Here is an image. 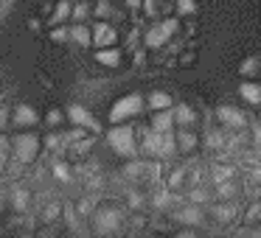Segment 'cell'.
<instances>
[{"label":"cell","instance_id":"cell-1","mask_svg":"<svg viewBox=\"0 0 261 238\" xmlns=\"http://www.w3.org/2000/svg\"><path fill=\"white\" fill-rule=\"evenodd\" d=\"M124 230V210L115 204H96L90 216V232L98 238H115Z\"/></svg>","mask_w":261,"mask_h":238},{"label":"cell","instance_id":"cell-2","mask_svg":"<svg viewBox=\"0 0 261 238\" xmlns=\"http://www.w3.org/2000/svg\"><path fill=\"white\" fill-rule=\"evenodd\" d=\"M9 140H12L9 154H14V163H20V165L34 163L37 154H40V148H42L40 135H34V132H20V135L9 137Z\"/></svg>","mask_w":261,"mask_h":238},{"label":"cell","instance_id":"cell-3","mask_svg":"<svg viewBox=\"0 0 261 238\" xmlns=\"http://www.w3.org/2000/svg\"><path fill=\"white\" fill-rule=\"evenodd\" d=\"M107 143L113 146L115 154H121V157H129V160L138 157L135 132H132L129 126H113V129L107 132Z\"/></svg>","mask_w":261,"mask_h":238},{"label":"cell","instance_id":"cell-4","mask_svg":"<svg viewBox=\"0 0 261 238\" xmlns=\"http://www.w3.org/2000/svg\"><path fill=\"white\" fill-rule=\"evenodd\" d=\"M141 109H143V98L138 96V93H132V96L118 98V101L113 104V109H110V121H113V124H121V121L138 115Z\"/></svg>","mask_w":261,"mask_h":238},{"label":"cell","instance_id":"cell-5","mask_svg":"<svg viewBox=\"0 0 261 238\" xmlns=\"http://www.w3.org/2000/svg\"><path fill=\"white\" fill-rule=\"evenodd\" d=\"M171 219L177 224H186V230H194V227L205 224V207H197V204H180V207H171Z\"/></svg>","mask_w":261,"mask_h":238},{"label":"cell","instance_id":"cell-6","mask_svg":"<svg viewBox=\"0 0 261 238\" xmlns=\"http://www.w3.org/2000/svg\"><path fill=\"white\" fill-rule=\"evenodd\" d=\"M177 31V20H163V23L152 25V28L146 31V45L149 48H160L166 45V42L171 40V34Z\"/></svg>","mask_w":261,"mask_h":238},{"label":"cell","instance_id":"cell-7","mask_svg":"<svg viewBox=\"0 0 261 238\" xmlns=\"http://www.w3.org/2000/svg\"><path fill=\"white\" fill-rule=\"evenodd\" d=\"M90 45H96V48H113L115 45V28L110 23H96L90 28Z\"/></svg>","mask_w":261,"mask_h":238},{"label":"cell","instance_id":"cell-8","mask_svg":"<svg viewBox=\"0 0 261 238\" xmlns=\"http://www.w3.org/2000/svg\"><path fill=\"white\" fill-rule=\"evenodd\" d=\"M216 118H219V124H225L227 129H239V132H242L244 126H247L244 112H242V109H236V107H219V109H216Z\"/></svg>","mask_w":261,"mask_h":238},{"label":"cell","instance_id":"cell-9","mask_svg":"<svg viewBox=\"0 0 261 238\" xmlns=\"http://www.w3.org/2000/svg\"><path fill=\"white\" fill-rule=\"evenodd\" d=\"M9 121H14L17 126H34L37 121H40V115H37V109L29 107V104H17L14 109H9Z\"/></svg>","mask_w":261,"mask_h":238},{"label":"cell","instance_id":"cell-10","mask_svg":"<svg viewBox=\"0 0 261 238\" xmlns=\"http://www.w3.org/2000/svg\"><path fill=\"white\" fill-rule=\"evenodd\" d=\"M9 204H12L14 213H29V207H31V193L25 191L23 185L12 188V191H9Z\"/></svg>","mask_w":261,"mask_h":238},{"label":"cell","instance_id":"cell-11","mask_svg":"<svg viewBox=\"0 0 261 238\" xmlns=\"http://www.w3.org/2000/svg\"><path fill=\"white\" fill-rule=\"evenodd\" d=\"M68 118L73 121L76 126H82V129H85V126H90V129H98V121L93 118V115H90V109H87V107H82V104H73V107L68 109Z\"/></svg>","mask_w":261,"mask_h":238},{"label":"cell","instance_id":"cell-12","mask_svg":"<svg viewBox=\"0 0 261 238\" xmlns=\"http://www.w3.org/2000/svg\"><path fill=\"white\" fill-rule=\"evenodd\" d=\"M171 118H174V126H180V129H191V124H197V112L188 104L171 107Z\"/></svg>","mask_w":261,"mask_h":238},{"label":"cell","instance_id":"cell-13","mask_svg":"<svg viewBox=\"0 0 261 238\" xmlns=\"http://www.w3.org/2000/svg\"><path fill=\"white\" fill-rule=\"evenodd\" d=\"M174 202H180V199H174V193L166 191V188H163V191H158V193H152V199H149V204H152V207L158 210V213H166V210L171 213Z\"/></svg>","mask_w":261,"mask_h":238},{"label":"cell","instance_id":"cell-14","mask_svg":"<svg viewBox=\"0 0 261 238\" xmlns=\"http://www.w3.org/2000/svg\"><path fill=\"white\" fill-rule=\"evenodd\" d=\"M239 96H242L247 104H253V107H255V104L261 101V84L255 79H244L242 84H239Z\"/></svg>","mask_w":261,"mask_h":238},{"label":"cell","instance_id":"cell-15","mask_svg":"<svg viewBox=\"0 0 261 238\" xmlns=\"http://www.w3.org/2000/svg\"><path fill=\"white\" fill-rule=\"evenodd\" d=\"M174 154H177L174 132H163V135H160V146H158V154H154V160H171Z\"/></svg>","mask_w":261,"mask_h":238},{"label":"cell","instance_id":"cell-16","mask_svg":"<svg viewBox=\"0 0 261 238\" xmlns=\"http://www.w3.org/2000/svg\"><path fill=\"white\" fill-rule=\"evenodd\" d=\"M174 143H177V152L188 154V152L197 148V135H194L191 129H177L174 132Z\"/></svg>","mask_w":261,"mask_h":238},{"label":"cell","instance_id":"cell-17","mask_svg":"<svg viewBox=\"0 0 261 238\" xmlns=\"http://www.w3.org/2000/svg\"><path fill=\"white\" fill-rule=\"evenodd\" d=\"M152 132H174V118H171V109H163V112L152 115V124H149Z\"/></svg>","mask_w":261,"mask_h":238},{"label":"cell","instance_id":"cell-18","mask_svg":"<svg viewBox=\"0 0 261 238\" xmlns=\"http://www.w3.org/2000/svg\"><path fill=\"white\" fill-rule=\"evenodd\" d=\"M146 104H149V109H154V112H163V109H171V107H174V101H171V96H169V93H163V90H154V93H149Z\"/></svg>","mask_w":261,"mask_h":238},{"label":"cell","instance_id":"cell-19","mask_svg":"<svg viewBox=\"0 0 261 238\" xmlns=\"http://www.w3.org/2000/svg\"><path fill=\"white\" fill-rule=\"evenodd\" d=\"M68 42H73V45H90V28H87L85 23H73L68 28Z\"/></svg>","mask_w":261,"mask_h":238},{"label":"cell","instance_id":"cell-20","mask_svg":"<svg viewBox=\"0 0 261 238\" xmlns=\"http://www.w3.org/2000/svg\"><path fill=\"white\" fill-rule=\"evenodd\" d=\"M96 62L98 65H107V68H115V65H121V51H118V48H98V51H96Z\"/></svg>","mask_w":261,"mask_h":238},{"label":"cell","instance_id":"cell-21","mask_svg":"<svg viewBox=\"0 0 261 238\" xmlns=\"http://www.w3.org/2000/svg\"><path fill=\"white\" fill-rule=\"evenodd\" d=\"M40 219H42V224H51L54 227L59 219H62V202H48L45 207H42Z\"/></svg>","mask_w":261,"mask_h":238},{"label":"cell","instance_id":"cell-22","mask_svg":"<svg viewBox=\"0 0 261 238\" xmlns=\"http://www.w3.org/2000/svg\"><path fill=\"white\" fill-rule=\"evenodd\" d=\"M96 204H98L96 196H82L79 202L73 204V210H76V216H82V219H90L93 210H96Z\"/></svg>","mask_w":261,"mask_h":238},{"label":"cell","instance_id":"cell-23","mask_svg":"<svg viewBox=\"0 0 261 238\" xmlns=\"http://www.w3.org/2000/svg\"><path fill=\"white\" fill-rule=\"evenodd\" d=\"M208 199H211L208 188H205V185H197V188H191V191H188V199H186V202H188V204H197V207H205V204H208Z\"/></svg>","mask_w":261,"mask_h":238},{"label":"cell","instance_id":"cell-24","mask_svg":"<svg viewBox=\"0 0 261 238\" xmlns=\"http://www.w3.org/2000/svg\"><path fill=\"white\" fill-rule=\"evenodd\" d=\"M233 216H236V207H233L230 202H216V207H214V219L216 221L227 224V221H233Z\"/></svg>","mask_w":261,"mask_h":238},{"label":"cell","instance_id":"cell-25","mask_svg":"<svg viewBox=\"0 0 261 238\" xmlns=\"http://www.w3.org/2000/svg\"><path fill=\"white\" fill-rule=\"evenodd\" d=\"M68 20H70V0H59L57 9H54V14H51V23L62 25V23H68Z\"/></svg>","mask_w":261,"mask_h":238},{"label":"cell","instance_id":"cell-26","mask_svg":"<svg viewBox=\"0 0 261 238\" xmlns=\"http://www.w3.org/2000/svg\"><path fill=\"white\" fill-rule=\"evenodd\" d=\"M258 68H261V59L250 56V59H244V62L239 65V76H244V79H255V76H258Z\"/></svg>","mask_w":261,"mask_h":238},{"label":"cell","instance_id":"cell-27","mask_svg":"<svg viewBox=\"0 0 261 238\" xmlns=\"http://www.w3.org/2000/svg\"><path fill=\"white\" fill-rule=\"evenodd\" d=\"M146 168H149V163H143V160H132V163L124 165V174L129 176V180H141V176H146Z\"/></svg>","mask_w":261,"mask_h":238},{"label":"cell","instance_id":"cell-28","mask_svg":"<svg viewBox=\"0 0 261 238\" xmlns=\"http://www.w3.org/2000/svg\"><path fill=\"white\" fill-rule=\"evenodd\" d=\"M160 135H163V132H152V129H149L146 135H143V152H146V154H152V157H154V154H158V146H160Z\"/></svg>","mask_w":261,"mask_h":238},{"label":"cell","instance_id":"cell-29","mask_svg":"<svg viewBox=\"0 0 261 238\" xmlns=\"http://www.w3.org/2000/svg\"><path fill=\"white\" fill-rule=\"evenodd\" d=\"M186 174H188L186 168H174V171H171V174L166 176V191H177V188L186 182Z\"/></svg>","mask_w":261,"mask_h":238},{"label":"cell","instance_id":"cell-30","mask_svg":"<svg viewBox=\"0 0 261 238\" xmlns=\"http://www.w3.org/2000/svg\"><path fill=\"white\" fill-rule=\"evenodd\" d=\"M143 202H146V196H143L141 191H135V188L126 191V204H129V210H143Z\"/></svg>","mask_w":261,"mask_h":238},{"label":"cell","instance_id":"cell-31","mask_svg":"<svg viewBox=\"0 0 261 238\" xmlns=\"http://www.w3.org/2000/svg\"><path fill=\"white\" fill-rule=\"evenodd\" d=\"M87 14H90V6H87L85 0L76 3V6H70V20H73V23H85Z\"/></svg>","mask_w":261,"mask_h":238},{"label":"cell","instance_id":"cell-32","mask_svg":"<svg viewBox=\"0 0 261 238\" xmlns=\"http://www.w3.org/2000/svg\"><path fill=\"white\" fill-rule=\"evenodd\" d=\"M216 196H219L222 202L233 199V196H236V185H233L230 180H227V182H219V185H216Z\"/></svg>","mask_w":261,"mask_h":238},{"label":"cell","instance_id":"cell-33","mask_svg":"<svg viewBox=\"0 0 261 238\" xmlns=\"http://www.w3.org/2000/svg\"><path fill=\"white\" fill-rule=\"evenodd\" d=\"M51 174H54V180H59V182H70V165L68 163H54Z\"/></svg>","mask_w":261,"mask_h":238},{"label":"cell","instance_id":"cell-34","mask_svg":"<svg viewBox=\"0 0 261 238\" xmlns=\"http://www.w3.org/2000/svg\"><path fill=\"white\" fill-rule=\"evenodd\" d=\"M205 140H208V146H211V148H222V146H225V135H222L219 129H211Z\"/></svg>","mask_w":261,"mask_h":238},{"label":"cell","instance_id":"cell-35","mask_svg":"<svg viewBox=\"0 0 261 238\" xmlns=\"http://www.w3.org/2000/svg\"><path fill=\"white\" fill-rule=\"evenodd\" d=\"M177 3V12L180 14H194L197 12V0H174Z\"/></svg>","mask_w":261,"mask_h":238},{"label":"cell","instance_id":"cell-36","mask_svg":"<svg viewBox=\"0 0 261 238\" xmlns=\"http://www.w3.org/2000/svg\"><path fill=\"white\" fill-rule=\"evenodd\" d=\"M230 174H233V171L227 168V165H216V168H214V182H216V185H219V182H227V180H230Z\"/></svg>","mask_w":261,"mask_h":238},{"label":"cell","instance_id":"cell-37","mask_svg":"<svg viewBox=\"0 0 261 238\" xmlns=\"http://www.w3.org/2000/svg\"><path fill=\"white\" fill-rule=\"evenodd\" d=\"M258 213H261L258 202H250L247 213H244V219H247V224H253V227H255V221H258Z\"/></svg>","mask_w":261,"mask_h":238},{"label":"cell","instance_id":"cell-38","mask_svg":"<svg viewBox=\"0 0 261 238\" xmlns=\"http://www.w3.org/2000/svg\"><path fill=\"white\" fill-rule=\"evenodd\" d=\"M51 40H54V42H68V28H65V25H54Z\"/></svg>","mask_w":261,"mask_h":238},{"label":"cell","instance_id":"cell-39","mask_svg":"<svg viewBox=\"0 0 261 238\" xmlns=\"http://www.w3.org/2000/svg\"><path fill=\"white\" fill-rule=\"evenodd\" d=\"M45 121H48V126H59L65 121V112H59V109H51V112L45 115Z\"/></svg>","mask_w":261,"mask_h":238},{"label":"cell","instance_id":"cell-40","mask_svg":"<svg viewBox=\"0 0 261 238\" xmlns=\"http://www.w3.org/2000/svg\"><path fill=\"white\" fill-rule=\"evenodd\" d=\"M93 12H96L98 17H110V12H113V9H110V3H107V0H98V3H96V9H93Z\"/></svg>","mask_w":261,"mask_h":238},{"label":"cell","instance_id":"cell-41","mask_svg":"<svg viewBox=\"0 0 261 238\" xmlns=\"http://www.w3.org/2000/svg\"><path fill=\"white\" fill-rule=\"evenodd\" d=\"M45 146H48V148H57V146H62V135H57V132H51V135L45 137Z\"/></svg>","mask_w":261,"mask_h":238},{"label":"cell","instance_id":"cell-42","mask_svg":"<svg viewBox=\"0 0 261 238\" xmlns=\"http://www.w3.org/2000/svg\"><path fill=\"white\" fill-rule=\"evenodd\" d=\"M6 126H9V109H6V107H0V132L6 129Z\"/></svg>","mask_w":261,"mask_h":238},{"label":"cell","instance_id":"cell-43","mask_svg":"<svg viewBox=\"0 0 261 238\" xmlns=\"http://www.w3.org/2000/svg\"><path fill=\"white\" fill-rule=\"evenodd\" d=\"M9 148H12V140L6 135H0V154H9Z\"/></svg>","mask_w":261,"mask_h":238},{"label":"cell","instance_id":"cell-44","mask_svg":"<svg viewBox=\"0 0 261 238\" xmlns=\"http://www.w3.org/2000/svg\"><path fill=\"white\" fill-rule=\"evenodd\" d=\"M141 6H143V12H146V14H158V6H154V0H143Z\"/></svg>","mask_w":261,"mask_h":238},{"label":"cell","instance_id":"cell-45","mask_svg":"<svg viewBox=\"0 0 261 238\" xmlns=\"http://www.w3.org/2000/svg\"><path fill=\"white\" fill-rule=\"evenodd\" d=\"M34 238H57V235H54V227H51V224H45V230H40Z\"/></svg>","mask_w":261,"mask_h":238},{"label":"cell","instance_id":"cell-46","mask_svg":"<svg viewBox=\"0 0 261 238\" xmlns=\"http://www.w3.org/2000/svg\"><path fill=\"white\" fill-rule=\"evenodd\" d=\"M6 204H9V191H6L3 185H0V210L6 207Z\"/></svg>","mask_w":261,"mask_h":238},{"label":"cell","instance_id":"cell-47","mask_svg":"<svg viewBox=\"0 0 261 238\" xmlns=\"http://www.w3.org/2000/svg\"><path fill=\"white\" fill-rule=\"evenodd\" d=\"M174 238H199V235H197V232H194V230H180V232H177Z\"/></svg>","mask_w":261,"mask_h":238},{"label":"cell","instance_id":"cell-48","mask_svg":"<svg viewBox=\"0 0 261 238\" xmlns=\"http://www.w3.org/2000/svg\"><path fill=\"white\" fill-rule=\"evenodd\" d=\"M6 165H9V154H0V174L6 171Z\"/></svg>","mask_w":261,"mask_h":238},{"label":"cell","instance_id":"cell-49","mask_svg":"<svg viewBox=\"0 0 261 238\" xmlns=\"http://www.w3.org/2000/svg\"><path fill=\"white\" fill-rule=\"evenodd\" d=\"M124 3H126L129 9H138V6H141V0H124Z\"/></svg>","mask_w":261,"mask_h":238},{"label":"cell","instance_id":"cell-50","mask_svg":"<svg viewBox=\"0 0 261 238\" xmlns=\"http://www.w3.org/2000/svg\"><path fill=\"white\" fill-rule=\"evenodd\" d=\"M154 238H160V235H154Z\"/></svg>","mask_w":261,"mask_h":238}]
</instances>
